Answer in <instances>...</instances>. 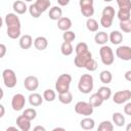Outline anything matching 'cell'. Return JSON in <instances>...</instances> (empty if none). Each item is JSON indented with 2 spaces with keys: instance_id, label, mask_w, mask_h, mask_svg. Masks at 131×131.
Here are the masks:
<instances>
[{
  "instance_id": "cell-48",
  "label": "cell",
  "mask_w": 131,
  "mask_h": 131,
  "mask_svg": "<svg viewBox=\"0 0 131 131\" xmlns=\"http://www.w3.org/2000/svg\"><path fill=\"white\" fill-rule=\"evenodd\" d=\"M38 130H40V131H45V128L43 127V126H36V127H34V131H38Z\"/></svg>"
},
{
  "instance_id": "cell-22",
  "label": "cell",
  "mask_w": 131,
  "mask_h": 131,
  "mask_svg": "<svg viewBox=\"0 0 131 131\" xmlns=\"http://www.w3.org/2000/svg\"><path fill=\"white\" fill-rule=\"evenodd\" d=\"M80 126L82 129L84 130H92L95 126V121L92 119V118H89V117H85L84 119L81 120L80 122Z\"/></svg>"
},
{
  "instance_id": "cell-34",
  "label": "cell",
  "mask_w": 131,
  "mask_h": 131,
  "mask_svg": "<svg viewBox=\"0 0 131 131\" xmlns=\"http://www.w3.org/2000/svg\"><path fill=\"white\" fill-rule=\"evenodd\" d=\"M119 9L131 11V0H116Z\"/></svg>"
},
{
  "instance_id": "cell-13",
  "label": "cell",
  "mask_w": 131,
  "mask_h": 131,
  "mask_svg": "<svg viewBox=\"0 0 131 131\" xmlns=\"http://www.w3.org/2000/svg\"><path fill=\"white\" fill-rule=\"evenodd\" d=\"M16 125L21 131H29L31 129V120L26 118L24 115H20L16 118Z\"/></svg>"
},
{
  "instance_id": "cell-40",
  "label": "cell",
  "mask_w": 131,
  "mask_h": 131,
  "mask_svg": "<svg viewBox=\"0 0 131 131\" xmlns=\"http://www.w3.org/2000/svg\"><path fill=\"white\" fill-rule=\"evenodd\" d=\"M130 12L129 10H122V9H119L118 13H117V16L118 18L120 19V21L122 20H127V19H130Z\"/></svg>"
},
{
  "instance_id": "cell-46",
  "label": "cell",
  "mask_w": 131,
  "mask_h": 131,
  "mask_svg": "<svg viewBox=\"0 0 131 131\" xmlns=\"http://www.w3.org/2000/svg\"><path fill=\"white\" fill-rule=\"evenodd\" d=\"M124 77H125V79H126L127 81L131 82V70L127 71V72H126V73L124 74Z\"/></svg>"
},
{
  "instance_id": "cell-50",
  "label": "cell",
  "mask_w": 131,
  "mask_h": 131,
  "mask_svg": "<svg viewBox=\"0 0 131 131\" xmlns=\"http://www.w3.org/2000/svg\"><path fill=\"white\" fill-rule=\"evenodd\" d=\"M126 131H131V123H129V124L126 126Z\"/></svg>"
},
{
  "instance_id": "cell-30",
  "label": "cell",
  "mask_w": 131,
  "mask_h": 131,
  "mask_svg": "<svg viewBox=\"0 0 131 131\" xmlns=\"http://www.w3.org/2000/svg\"><path fill=\"white\" fill-rule=\"evenodd\" d=\"M35 5L40 9V11L43 13L45 12L51 5L50 0H36L35 1Z\"/></svg>"
},
{
  "instance_id": "cell-3",
  "label": "cell",
  "mask_w": 131,
  "mask_h": 131,
  "mask_svg": "<svg viewBox=\"0 0 131 131\" xmlns=\"http://www.w3.org/2000/svg\"><path fill=\"white\" fill-rule=\"evenodd\" d=\"M71 82H72V76L70 74H61V75H59L57 80H56V82H55V90L57 91V93L70 90Z\"/></svg>"
},
{
  "instance_id": "cell-14",
  "label": "cell",
  "mask_w": 131,
  "mask_h": 131,
  "mask_svg": "<svg viewBox=\"0 0 131 131\" xmlns=\"http://www.w3.org/2000/svg\"><path fill=\"white\" fill-rule=\"evenodd\" d=\"M73 26V23L71 20V18L67 17V16H62L57 20V28L60 31H69Z\"/></svg>"
},
{
  "instance_id": "cell-25",
  "label": "cell",
  "mask_w": 131,
  "mask_h": 131,
  "mask_svg": "<svg viewBox=\"0 0 131 131\" xmlns=\"http://www.w3.org/2000/svg\"><path fill=\"white\" fill-rule=\"evenodd\" d=\"M112 120H113V123L118 127H122L125 124V117L122 113H119V112L113 114Z\"/></svg>"
},
{
  "instance_id": "cell-15",
  "label": "cell",
  "mask_w": 131,
  "mask_h": 131,
  "mask_svg": "<svg viewBox=\"0 0 131 131\" xmlns=\"http://www.w3.org/2000/svg\"><path fill=\"white\" fill-rule=\"evenodd\" d=\"M33 38L31 35H23L20 38H19V41H18V44H19V47L21 49H29L31 48V46L33 45Z\"/></svg>"
},
{
  "instance_id": "cell-31",
  "label": "cell",
  "mask_w": 131,
  "mask_h": 131,
  "mask_svg": "<svg viewBox=\"0 0 131 131\" xmlns=\"http://www.w3.org/2000/svg\"><path fill=\"white\" fill-rule=\"evenodd\" d=\"M98 131H113L114 130V123L111 121H102L97 128Z\"/></svg>"
},
{
  "instance_id": "cell-36",
  "label": "cell",
  "mask_w": 131,
  "mask_h": 131,
  "mask_svg": "<svg viewBox=\"0 0 131 131\" xmlns=\"http://www.w3.org/2000/svg\"><path fill=\"white\" fill-rule=\"evenodd\" d=\"M29 12H30L31 16L34 17V18H38V17H40L41 14H42V12H41L40 9L35 5V3H34V4H31V5L29 6Z\"/></svg>"
},
{
  "instance_id": "cell-51",
  "label": "cell",
  "mask_w": 131,
  "mask_h": 131,
  "mask_svg": "<svg viewBox=\"0 0 131 131\" xmlns=\"http://www.w3.org/2000/svg\"><path fill=\"white\" fill-rule=\"evenodd\" d=\"M56 130H62V131H63V130H64V128H60V127H57V128H54V129H53V131H56Z\"/></svg>"
},
{
  "instance_id": "cell-1",
  "label": "cell",
  "mask_w": 131,
  "mask_h": 131,
  "mask_svg": "<svg viewBox=\"0 0 131 131\" xmlns=\"http://www.w3.org/2000/svg\"><path fill=\"white\" fill-rule=\"evenodd\" d=\"M5 25L7 27L6 34L10 39L20 38V20L16 13H7L4 18Z\"/></svg>"
},
{
  "instance_id": "cell-6",
  "label": "cell",
  "mask_w": 131,
  "mask_h": 131,
  "mask_svg": "<svg viewBox=\"0 0 131 131\" xmlns=\"http://www.w3.org/2000/svg\"><path fill=\"white\" fill-rule=\"evenodd\" d=\"M75 112L78 115H82L85 117H89L93 114V110L94 107L87 101H78L75 104Z\"/></svg>"
},
{
  "instance_id": "cell-43",
  "label": "cell",
  "mask_w": 131,
  "mask_h": 131,
  "mask_svg": "<svg viewBox=\"0 0 131 131\" xmlns=\"http://www.w3.org/2000/svg\"><path fill=\"white\" fill-rule=\"evenodd\" d=\"M124 113L127 116H131V102L127 101L124 105Z\"/></svg>"
},
{
  "instance_id": "cell-24",
  "label": "cell",
  "mask_w": 131,
  "mask_h": 131,
  "mask_svg": "<svg viewBox=\"0 0 131 131\" xmlns=\"http://www.w3.org/2000/svg\"><path fill=\"white\" fill-rule=\"evenodd\" d=\"M97 93L100 95V97L103 99V101L108 100L111 98V96H112V90L107 86H101V87H99L98 90H97Z\"/></svg>"
},
{
  "instance_id": "cell-33",
  "label": "cell",
  "mask_w": 131,
  "mask_h": 131,
  "mask_svg": "<svg viewBox=\"0 0 131 131\" xmlns=\"http://www.w3.org/2000/svg\"><path fill=\"white\" fill-rule=\"evenodd\" d=\"M23 115H24L26 118H28L29 120L33 121V120H35L36 117H37V111H36L35 108H33V107H28V108H26V110L23 112Z\"/></svg>"
},
{
  "instance_id": "cell-47",
  "label": "cell",
  "mask_w": 131,
  "mask_h": 131,
  "mask_svg": "<svg viewBox=\"0 0 131 131\" xmlns=\"http://www.w3.org/2000/svg\"><path fill=\"white\" fill-rule=\"evenodd\" d=\"M4 114H5L4 105L3 104H0V118H3L4 117Z\"/></svg>"
},
{
  "instance_id": "cell-26",
  "label": "cell",
  "mask_w": 131,
  "mask_h": 131,
  "mask_svg": "<svg viewBox=\"0 0 131 131\" xmlns=\"http://www.w3.org/2000/svg\"><path fill=\"white\" fill-rule=\"evenodd\" d=\"M73 51H74V47H73L72 43L71 42L63 41L62 44H61V46H60V52H61V54L64 55V56H69V55H71L73 53Z\"/></svg>"
},
{
  "instance_id": "cell-7",
  "label": "cell",
  "mask_w": 131,
  "mask_h": 131,
  "mask_svg": "<svg viewBox=\"0 0 131 131\" xmlns=\"http://www.w3.org/2000/svg\"><path fill=\"white\" fill-rule=\"evenodd\" d=\"M94 1L93 0H79V6L81 13L89 18L94 14V6H93Z\"/></svg>"
},
{
  "instance_id": "cell-4",
  "label": "cell",
  "mask_w": 131,
  "mask_h": 131,
  "mask_svg": "<svg viewBox=\"0 0 131 131\" xmlns=\"http://www.w3.org/2000/svg\"><path fill=\"white\" fill-rule=\"evenodd\" d=\"M99 55H100V59L101 62L104 66H111L114 63L115 60V55L113 52V49L107 46V45H102L99 49Z\"/></svg>"
},
{
  "instance_id": "cell-38",
  "label": "cell",
  "mask_w": 131,
  "mask_h": 131,
  "mask_svg": "<svg viewBox=\"0 0 131 131\" xmlns=\"http://www.w3.org/2000/svg\"><path fill=\"white\" fill-rule=\"evenodd\" d=\"M120 29L124 33H131V19L120 21Z\"/></svg>"
},
{
  "instance_id": "cell-16",
  "label": "cell",
  "mask_w": 131,
  "mask_h": 131,
  "mask_svg": "<svg viewBox=\"0 0 131 131\" xmlns=\"http://www.w3.org/2000/svg\"><path fill=\"white\" fill-rule=\"evenodd\" d=\"M29 99V103L32 105V106H39L42 104L44 98H43V95L41 96V94L39 93H36V92H33L29 95L28 97Z\"/></svg>"
},
{
  "instance_id": "cell-21",
  "label": "cell",
  "mask_w": 131,
  "mask_h": 131,
  "mask_svg": "<svg viewBox=\"0 0 131 131\" xmlns=\"http://www.w3.org/2000/svg\"><path fill=\"white\" fill-rule=\"evenodd\" d=\"M94 41H95V43L96 44H98V45H105L110 40H108V35L105 33V32H98V33H96L95 34V36H94Z\"/></svg>"
},
{
  "instance_id": "cell-53",
  "label": "cell",
  "mask_w": 131,
  "mask_h": 131,
  "mask_svg": "<svg viewBox=\"0 0 131 131\" xmlns=\"http://www.w3.org/2000/svg\"><path fill=\"white\" fill-rule=\"evenodd\" d=\"M25 1H26V2H32L33 0H25Z\"/></svg>"
},
{
  "instance_id": "cell-12",
  "label": "cell",
  "mask_w": 131,
  "mask_h": 131,
  "mask_svg": "<svg viewBox=\"0 0 131 131\" xmlns=\"http://www.w3.org/2000/svg\"><path fill=\"white\" fill-rule=\"evenodd\" d=\"M24 86L28 91L34 92L39 87V80L36 76H28L24 80Z\"/></svg>"
},
{
  "instance_id": "cell-37",
  "label": "cell",
  "mask_w": 131,
  "mask_h": 131,
  "mask_svg": "<svg viewBox=\"0 0 131 131\" xmlns=\"http://www.w3.org/2000/svg\"><path fill=\"white\" fill-rule=\"evenodd\" d=\"M62 39H63V41H66V42H71V43H72V42L76 39V34H75L73 31H71V30L64 31L63 34H62Z\"/></svg>"
},
{
  "instance_id": "cell-45",
  "label": "cell",
  "mask_w": 131,
  "mask_h": 131,
  "mask_svg": "<svg viewBox=\"0 0 131 131\" xmlns=\"http://www.w3.org/2000/svg\"><path fill=\"white\" fill-rule=\"evenodd\" d=\"M57 3L59 6H67L70 3V0H57Z\"/></svg>"
},
{
  "instance_id": "cell-5",
  "label": "cell",
  "mask_w": 131,
  "mask_h": 131,
  "mask_svg": "<svg viewBox=\"0 0 131 131\" xmlns=\"http://www.w3.org/2000/svg\"><path fill=\"white\" fill-rule=\"evenodd\" d=\"M2 79L4 82V85L7 88H14L17 83V78L13 70L11 69H5L2 72Z\"/></svg>"
},
{
  "instance_id": "cell-19",
  "label": "cell",
  "mask_w": 131,
  "mask_h": 131,
  "mask_svg": "<svg viewBox=\"0 0 131 131\" xmlns=\"http://www.w3.org/2000/svg\"><path fill=\"white\" fill-rule=\"evenodd\" d=\"M108 40L114 45H119L123 41V35L120 31H113L108 35Z\"/></svg>"
},
{
  "instance_id": "cell-41",
  "label": "cell",
  "mask_w": 131,
  "mask_h": 131,
  "mask_svg": "<svg viewBox=\"0 0 131 131\" xmlns=\"http://www.w3.org/2000/svg\"><path fill=\"white\" fill-rule=\"evenodd\" d=\"M97 67H98L97 61H96L94 58H91V59L87 62V64H86V67H85V69H86L87 71H89V72H94V71H96Z\"/></svg>"
},
{
  "instance_id": "cell-20",
  "label": "cell",
  "mask_w": 131,
  "mask_h": 131,
  "mask_svg": "<svg viewBox=\"0 0 131 131\" xmlns=\"http://www.w3.org/2000/svg\"><path fill=\"white\" fill-rule=\"evenodd\" d=\"M49 18L52 20H58L60 17H62V10L59 6H52L49 9Z\"/></svg>"
},
{
  "instance_id": "cell-35",
  "label": "cell",
  "mask_w": 131,
  "mask_h": 131,
  "mask_svg": "<svg viewBox=\"0 0 131 131\" xmlns=\"http://www.w3.org/2000/svg\"><path fill=\"white\" fill-rule=\"evenodd\" d=\"M113 20H114V18L113 17H111V16H106V15H101V17H100V25L103 27V28H105V29H107V28H111L112 27V25H113Z\"/></svg>"
},
{
  "instance_id": "cell-18",
  "label": "cell",
  "mask_w": 131,
  "mask_h": 131,
  "mask_svg": "<svg viewBox=\"0 0 131 131\" xmlns=\"http://www.w3.org/2000/svg\"><path fill=\"white\" fill-rule=\"evenodd\" d=\"M34 46H35V48L37 50H40V51L45 50L47 48V46H48V40L43 36H39V37L35 38Z\"/></svg>"
},
{
  "instance_id": "cell-32",
  "label": "cell",
  "mask_w": 131,
  "mask_h": 131,
  "mask_svg": "<svg viewBox=\"0 0 131 131\" xmlns=\"http://www.w3.org/2000/svg\"><path fill=\"white\" fill-rule=\"evenodd\" d=\"M43 98L44 100L48 101V102H51L53 100H55L56 98V93L54 90L52 89H46L44 92H43Z\"/></svg>"
},
{
  "instance_id": "cell-27",
  "label": "cell",
  "mask_w": 131,
  "mask_h": 131,
  "mask_svg": "<svg viewBox=\"0 0 131 131\" xmlns=\"http://www.w3.org/2000/svg\"><path fill=\"white\" fill-rule=\"evenodd\" d=\"M93 107H98V106H100L102 103H103V99L100 97V95L96 92V93H94V94H92L91 96H90V98H89V101H88Z\"/></svg>"
},
{
  "instance_id": "cell-17",
  "label": "cell",
  "mask_w": 131,
  "mask_h": 131,
  "mask_svg": "<svg viewBox=\"0 0 131 131\" xmlns=\"http://www.w3.org/2000/svg\"><path fill=\"white\" fill-rule=\"evenodd\" d=\"M12 8L14 10V12L16 14H24L26 13V11L29 9L25 3V1H21V0H16L13 2L12 4Z\"/></svg>"
},
{
  "instance_id": "cell-11",
  "label": "cell",
  "mask_w": 131,
  "mask_h": 131,
  "mask_svg": "<svg viewBox=\"0 0 131 131\" xmlns=\"http://www.w3.org/2000/svg\"><path fill=\"white\" fill-rule=\"evenodd\" d=\"M116 55L122 60H131V47L128 45H121L116 49Z\"/></svg>"
},
{
  "instance_id": "cell-52",
  "label": "cell",
  "mask_w": 131,
  "mask_h": 131,
  "mask_svg": "<svg viewBox=\"0 0 131 131\" xmlns=\"http://www.w3.org/2000/svg\"><path fill=\"white\" fill-rule=\"evenodd\" d=\"M102 1H104V2H112L113 0H102Z\"/></svg>"
},
{
  "instance_id": "cell-10",
  "label": "cell",
  "mask_w": 131,
  "mask_h": 131,
  "mask_svg": "<svg viewBox=\"0 0 131 131\" xmlns=\"http://www.w3.org/2000/svg\"><path fill=\"white\" fill-rule=\"evenodd\" d=\"M26 104V98L21 93H16L11 98V106L13 111L19 112L25 107Z\"/></svg>"
},
{
  "instance_id": "cell-9",
  "label": "cell",
  "mask_w": 131,
  "mask_h": 131,
  "mask_svg": "<svg viewBox=\"0 0 131 131\" xmlns=\"http://www.w3.org/2000/svg\"><path fill=\"white\" fill-rule=\"evenodd\" d=\"M131 99V91L128 89L125 90H120L117 91L114 95H113V101L117 104H123L126 103L127 101H129Z\"/></svg>"
},
{
  "instance_id": "cell-2",
  "label": "cell",
  "mask_w": 131,
  "mask_h": 131,
  "mask_svg": "<svg viewBox=\"0 0 131 131\" xmlns=\"http://www.w3.org/2000/svg\"><path fill=\"white\" fill-rule=\"evenodd\" d=\"M94 86V80L92 75L90 74H83L78 82V89L81 93L84 94H88L92 91Z\"/></svg>"
},
{
  "instance_id": "cell-39",
  "label": "cell",
  "mask_w": 131,
  "mask_h": 131,
  "mask_svg": "<svg viewBox=\"0 0 131 131\" xmlns=\"http://www.w3.org/2000/svg\"><path fill=\"white\" fill-rule=\"evenodd\" d=\"M88 50H89L88 45H87V43H85V42H80V43H78V44L76 45V47H75L76 54L83 53V52H86V51H88Z\"/></svg>"
},
{
  "instance_id": "cell-28",
  "label": "cell",
  "mask_w": 131,
  "mask_h": 131,
  "mask_svg": "<svg viewBox=\"0 0 131 131\" xmlns=\"http://www.w3.org/2000/svg\"><path fill=\"white\" fill-rule=\"evenodd\" d=\"M99 79H100L101 83H103V84H110L112 82V80H113V75H112V73L110 71L103 70L99 74Z\"/></svg>"
},
{
  "instance_id": "cell-49",
  "label": "cell",
  "mask_w": 131,
  "mask_h": 131,
  "mask_svg": "<svg viewBox=\"0 0 131 131\" xmlns=\"http://www.w3.org/2000/svg\"><path fill=\"white\" fill-rule=\"evenodd\" d=\"M19 128L18 127H13V126H10V127H8L7 129H6V131H10V130H14V131H17Z\"/></svg>"
},
{
  "instance_id": "cell-42",
  "label": "cell",
  "mask_w": 131,
  "mask_h": 131,
  "mask_svg": "<svg viewBox=\"0 0 131 131\" xmlns=\"http://www.w3.org/2000/svg\"><path fill=\"white\" fill-rule=\"evenodd\" d=\"M102 14H103V15H106V16H111V17L114 18V17H115V14H116V11H115V9H114L113 6L107 5V6H105V7L103 8Z\"/></svg>"
},
{
  "instance_id": "cell-44",
  "label": "cell",
  "mask_w": 131,
  "mask_h": 131,
  "mask_svg": "<svg viewBox=\"0 0 131 131\" xmlns=\"http://www.w3.org/2000/svg\"><path fill=\"white\" fill-rule=\"evenodd\" d=\"M5 53H6V46L1 43V44H0V57H1V58L4 57Z\"/></svg>"
},
{
  "instance_id": "cell-23",
  "label": "cell",
  "mask_w": 131,
  "mask_h": 131,
  "mask_svg": "<svg viewBox=\"0 0 131 131\" xmlns=\"http://www.w3.org/2000/svg\"><path fill=\"white\" fill-rule=\"evenodd\" d=\"M58 100L63 104H70L73 101V95L70 90L58 93Z\"/></svg>"
},
{
  "instance_id": "cell-8",
  "label": "cell",
  "mask_w": 131,
  "mask_h": 131,
  "mask_svg": "<svg viewBox=\"0 0 131 131\" xmlns=\"http://www.w3.org/2000/svg\"><path fill=\"white\" fill-rule=\"evenodd\" d=\"M92 58V53L88 50L86 52H83V53H79V54H76L75 58H74V63L77 68L81 69V68H84L86 67L87 62Z\"/></svg>"
},
{
  "instance_id": "cell-29",
  "label": "cell",
  "mask_w": 131,
  "mask_h": 131,
  "mask_svg": "<svg viewBox=\"0 0 131 131\" xmlns=\"http://www.w3.org/2000/svg\"><path fill=\"white\" fill-rule=\"evenodd\" d=\"M98 27H99V25H98V21L96 19H94L92 17L87 18V20H86V28H87L88 31H90V32H97L98 31Z\"/></svg>"
}]
</instances>
